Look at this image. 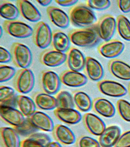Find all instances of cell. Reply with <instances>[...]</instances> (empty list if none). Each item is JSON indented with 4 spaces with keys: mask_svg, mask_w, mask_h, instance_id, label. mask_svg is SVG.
<instances>
[{
    "mask_svg": "<svg viewBox=\"0 0 130 147\" xmlns=\"http://www.w3.org/2000/svg\"><path fill=\"white\" fill-rule=\"evenodd\" d=\"M17 106L26 118H29L36 111V106L34 100L25 95H17Z\"/></svg>",
    "mask_w": 130,
    "mask_h": 147,
    "instance_id": "28",
    "label": "cell"
},
{
    "mask_svg": "<svg viewBox=\"0 0 130 147\" xmlns=\"http://www.w3.org/2000/svg\"><path fill=\"white\" fill-rule=\"evenodd\" d=\"M73 96L75 107L80 111L87 112L91 110L93 104L91 98L86 93L78 91L74 93Z\"/></svg>",
    "mask_w": 130,
    "mask_h": 147,
    "instance_id": "31",
    "label": "cell"
},
{
    "mask_svg": "<svg viewBox=\"0 0 130 147\" xmlns=\"http://www.w3.org/2000/svg\"><path fill=\"white\" fill-rule=\"evenodd\" d=\"M17 96L13 88L5 86L0 87V106L15 108L17 106Z\"/></svg>",
    "mask_w": 130,
    "mask_h": 147,
    "instance_id": "30",
    "label": "cell"
},
{
    "mask_svg": "<svg viewBox=\"0 0 130 147\" xmlns=\"http://www.w3.org/2000/svg\"><path fill=\"white\" fill-rule=\"evenodd\" d=\"M87 5L91 9L103 10L109 7L111 2L108 0H89L87 1Z\"/></svg>",
    "mask_w": 130,
    "mask_h": 147,
    "instance_id": "38",
    "label": "cell"
},
{
    "mask_svg": "<svg viewBox=\"0 0 130 147\" xmlns=\"http://www.w3.org/2000/svg\"><path fill=\"white\" fill-rule=\"evenodd\" d=\"M111 73L116 78L124 80H130V66L121 60H112L109 64Z\"/></svg>",
    "mask_w": 130,
    "mask_h": 147,
    "instance_id": "24",
    "label": "cell"
},
{
    "mask_svg": "<svg viewBox=\"0 0 130 147\" xmlns=\"http://www.w3.org/2000/svg\"><path fill=\"white\" fill-rule=\"evenodd\" d=\"M34 101L36 107L41 110H51L57 108L56 98L44 92L35 94Z\"/></svg>",
    "mask_w": 130,
    "mask_h": 147,
    "instance_id": "26",
    "label": "cell"
},
{
    "mask_svg": "<svg viewBox=\"0 0 130 147\" xmlns=\"http://www.w3.org/2000/svg\"><path fill=\"white\" fill-rule=\"evenodd\" d=\"M16 70L12 67L5 65H0V82H5L15 76Z\"/></svg>",
    "mask_w": 130,
    "mask_h": 147,
    "instance_id": "37",
    "label": "cell"
},
{
    "mask_svg": "<svg viewBox=\"0 0 130 147\" xmlns=\"http://www.w3.org/2000/svg\"><path fill=\"white\" fill-rule=\"evenodd\" d=\"M47 13L51 22L61 28L68 27L70 23L69 16L62 9L57 7L51 6L48 7Z\"/></svg>",
    "mask_w": 130,
    "mask_h": 147,
    "instance_id": "16",
    "label": "cell"
},
{
    "mask_svg": "<svg viewBox=\"0 0 130 147\" xmlns=\"http://www.w3.org/2000/svg\"><path fill=\"white\" fill-rule=\"evenodd\" d=\"M52 141L47 134L36 132L23 140L21 147H47Z\"/></svg>",
    "mask_w": 130,
    "mask_h": 147,
    "instance_id": "25",
    "label": "cell"
},
{
    "mask_svg": "<svg viewBox=\"0 0 130 147\" xmlns=\"http://www.w3.org/2000/svg\"><path fill=\"white\" fill-rule=\"evenodd\" d=\"M84 121L88 130L93 135L100 136L106 129L104 122L101 118L93 113L85 114Z\"/></svg>",
    "mask_w": 130,
    "mask_h": 147,
    "instance_id": "21",
    "label": "cell"
},
{
    "mask_svg": "<svg viewBox=\"0 0 130 147\" xmlns=\"http://www.w3.org/2000/svg\"><path fill=\"white\" fill-rule=\"evenodd\" d=\"M54 114L60 121L69 125L78 123L82 119L80 113L74 109L57 108L54 110Z\"/></svg>",
    "mask_w": 130,
    "mask_h": 147,
    "instance_id": "20",
    "label": "cell"
},
{
    "mask_svg": "<svg viewBox=\"0 0 130 147\" xmlns=\"http://www.w3.org/2000/svg\"><path fill=\"white\" fill-rule=\"evenodd\" d=\"M78 147H100L99 141L93 138L87 136L80 138L77 142Z\"/></svg>",
    "mask_w": 130,
    "mask_h": 147,
    "instance_id": "39",
    "label": "cell"
},
{
    "mask_svg": "<svg viewBox=\"0 0 130 147\" xmlns=\"http://www.w3.org/2000/svg\"><path fill=\"white\" fill-rule=\"evenodd\" d=\"M32 35L34 43L39 48L45 49L51 44L52 32L45 22H39L36 24Z\"/></svg>",
    "mask_w": 130,
    "mask_h": 147,
    "instance_id": "5",
    "label": "cell"
},
{
    "mask_svg": "<svg viewBox=\"0 0 130 147\" xmlns=\"http://www.w3.org/2000/svg\"><path fill=\"white\" fill-rule=\"evenodd\" d=\"M35 83V76L30 69H20L15 76L13 81L15 88L21 94L30 92L33 88Z\"/></svg>",
    "mask_w": 130,
    "mask_h": 147,
    "instance_id": "4",
    "label": "cell"
},
{
    "mask_svg": "<svg viewBox=\"0 0 130 147\" xmlns=\"http://www.w3.org/2000/svg\"><path fill=\"white\" fill-rule=\"evenodd\" d=\"M97 30L100 39L107 42L110 41L116 28V20L111 15L103 17L97 25Z\"/></svg>",
    "mask_w": 130,
    "mask_h": 147,
    "instance_id": "8",
    "label": "cell"
},
{
    "mask_svg": "<svg viewBox=\"0 0 130 147\" xmlns=\"http://www.w3.org/2000/svg\"><path fill=\"white\" fill-rule=\"evenodd\" d=\"M53 132L54 137L59 143L66 145H70L76 142L75 134L67 126L61 124L56 125Z\"/></svg>",
    "mask_w": 130,
    "mask_h": 147,
    "instance_id": "22",
    "label": "cell"
},
{
    "mask_svg": "<svg viewBox=\"0 0 130 147\" xmlns=\"http://www.w3.org/2000/svg\"><path fill=\"white\" fill-rule=\"evenodd\" d=\"M84 68L88 77L93 81H99L103 77L104 70L102 65L93 57H86Z\"/></svg>",
    "mask_w": 130,
    "mask_h": 147,
    "instance_id": "23",
    "label": "cell"
},
{
    "mask_svg": "<svg viewBox=\"0 0 130 147\" xmlns=\"http://www.w3.org/2000/svg\"><path fill=\"white\" fill-rule=\"evenodd\" d=\"M3 28H2V27L1 26V30H0V31H1V32H0V34H1V36H2V34H3Z\"/></svg>",
    "mask_w": 130,
    "mask_h": 147,
    "instance_id": "46",
    "label": "cell"
},
{
    "mask_svg": "<svg viewBox=\"0 0 130 147\" xmlns=\"http://www.w3.org/2000/svg\"><path fill=\"white\" fill-rule=\"evenodd\" d=\"M93 107L96 112L104 117L110 118L113 117L115 113V107L108 100L99 98L93 102Z\"/></svg>",
    "mask_w": 130,
    "mask_h": 147,
    "instance_id": "29",
    "label": "cell"
},
{
    "mask_svg": "<svg viewBox=\"0 0 130 147\" xmlns=\"http://www.w3.org/2000/svg\"><path fill=\"white\" fill-rule=\"evenodd\" d=\"M40 82L43 91L51 95L57 94L61 86L60 77L51 70H45L42 72Z\"/></svg>",
    "mask_w": 130,
    "mask_h": 147,
    "instance_id": "7",
    "label": "cell"
},
{
    "mask_svg": "<svg viewBox=\"0 0 130 147\" xmlns=\"http://www.w3.org/2000/svg\"><path fill=\"white\" fill-rule=\"evenodd\" d=\"M117 109L120 115L125 121L130 122V103L125 100H119Z\"/></svg>",
    "mask_w": 130,
    "mask_h": 147,
    "instance_id": "36",
    "label": "cell"
},
{
    "mask_svg": "<svg viewBox=\"0 0 130 147\" xmlns=\"http://www.w3.org/2000/svg\"><path fill=\"white\" fill-rule=\"evenodd\" d=\"M0 116L3 121L13 128L21 126L26 118L19 110L6 106H0Z\"/></svg>",
    "mask_w": 130,
    "mask_h": 147,
    "instance_id": "9",
    "label": "cell"
},
{
    "mask_svg": "<svg viewBox=\"0 0 130 147\" xmlns=\"http://www.w3.org/2000/svg\"><path fill=\"white\" fill-rule=\"evenodd\" d=\"M124 47V45L121 41L111 40L100 45L98 50L100 55L103 57L107 58H114L122 53Z\"/></svg>",
    "mask_w": 130,
    "mask_h": 147,
    "instance_id": "15",
    "label": "cell"
},
{
    "mask_svg": "<svg viewBox=\"0 0 130 147\" xmlns=\"http://www.w3.org/2000/svg\"><path fill=\"white\" fill-rule=\"evenodd\" d=\"M36 1L41 5L44 7L49 5L52 2V1L51 0H42V1L39 0V1Z\"/></svg>",
    "mask_w": 130,
    "mask_h": 147,
    "instance_id": "44",
    "label": "cell"
},
{
    "mask_svg": "<svg viewBox=\"0 0 130 147\" xmlns=\"http://www.w3.org/2000/svg\"><path fill=\"white\" fill-rule=\"evenodd\" d=\"M60 79L63 84L71 87H81L87 83L88 80L85 75L79 72L69 69L63 72Z\"/></svg>",
    "mask_w": 130,
    "mask_h": 147,
    "instance_id": "14",
    "label": "cell"
},
{
    "mask_svg": "<svg viewBox=\"0 0 130 147\" xmlns=\"http://www.w3.org/2000/svg\"><path fill=\"white\" fill-rule=\"evenodd\" d=\"M129 92H130V86H129Z\"/></svg>",
    "mask_w": 130,
    "mask_h": 147,
    "instance_id": "47",
    "label": "cell"
},
{
    "mask_svg": "<svg viewBox=\"0 0 130 147\" xmlns=\"http://www.w3.org/2000/svg\"><path fill=\"white\" fill-rule=\"evenodd\" d=\"M121 130L118 126L113 125L106 128L99 139L101 147H113L120 136Z\"/></svg>",
    "mask_w": 130,
    "mask_h": 147,
    "instance_id": "19",
    "label": "cell"
},
{
    "mask_svg": "<svg viewBox=\"0 0 130 147\" xmlns=\"http://www.w3.org/2000/svg\"><path fill=\"white\" fill-rule=\"evenodd\" d=\"M19 11L17 7L8 1H0V15L7 20H16L19 16Z\"/></svg>",
    "mask_w": 130,
    "mask_h": 147,
    "instance_id": "32",
    "label": "cell"
},
{
    "mask_svg": "<svg viewBox=\"0 0 130 147\" xmlns=\"http://www.w3.org/2000/svg\"><path fill=\"white\" fill-rule=\"evenodd\" d=\"M11 53L12 60L18 67L25 69L30 66L32 61V55L27 46L20 42H14L11 47Z\"/></svg>",
    "mask_w": 130,
    "mask_h": 147,
    "instance_id": "3",
    "label": "cell"
},
{
    "mask_svg": "<svg viewBox=\"0 0 130 147\" xmlns=\"http://www.w3.org/2000/svg\"><path fill=\"white\" fill-rule=\"evenodd\" d=\"M66 55V61L69 70L80 72L84 68L86 58L80 51L75 47H71Z\"/></svg>",
    "mask_w": 130,
    "mask_h": 147,
    "instance_id": "12",
    "label": "cell"
},
{
    "mask_svg": "<svg viewBox=\"0 0 130 147\" xmlns=\"http://www.w3.org/2000/svg\"><path fill=\"white\" fill-rule=\"evenodd\" d=\"M98 86L102 94L112 97H121L127 93L126 88L123 85L113 80H102L99 83Z\"/></svg>",
    "mask_w": 130,
    "mask_h": 147,
    "instance_id": "10",
    "label": "cell"
},
{
    "mask_svg": "<svg viewBox=\"0 0 130 147\" xmlns=\"http://www.w3.org/2000/svg\"><path fill=\"white\" fill-rule=\"evenodd\" d=\"M116 29L123 39L130 41V22L126 17L123 15H119L117 17Z\"/></svg>",
    "mask_w": 130,
    "mask_h": 147,
    "instance_id": "33",
    "label": "cell"
},
{
    "mask_svg": "<svg viewBox=\"0 0 130 147\" xmlns=\"http://www.w3.org/2000/svg\"><path fill=\"white\" fill-rule=\"evenodd\" d=\"M12 59L11 53L5 48L1 47L0 48V62L1 63H8Z\"/></svg>",
    "mask_w": 130,
    "mask_h": 147,
    "instance_id": "41",
    "label": "cell"
},
{
    "mask_svg": "<svg viewBox=\"0 0 130 147\" xmlns=\"http://www.w3.org/2000/svg\"><path fill=\"white\" fill-rule=\"evenodd\" d=\"M55 2L62 7H69L75 5L78 2V1L76 0H56Z\"/></svg>",
    "mask_w": 130,
    "mask_h": 147,
    "instance_id": "43",
    "label": "cell"
},
{
    "mask_svg": "<svg viewBox=\"0 0 130 147\" xmlns=\"http://www.w3.org/2000/svg\"><path fill=\"white\" fill-rule=\"evenodd\" d=\"M114 147H130V131L120 136Z\"/></svg>",
    "mask_w": 130,
    "mask_h": 147,
    "instance_id": "40",
    "label": "cell"
},
{
    "mask_svg": "<svg viewBox=\"0 0 130 147\" xmlns=\"http://www.w3.org/2000/svg\"><path fill=\"white\" fill-rule=\"evenodd\" d=\"M117 4L120 9L124 13L130 12V0H119Z\"/></svg>",
    "mask_w": 130,
    "mask_h": 147,
    "instance_id": "42",
    "label": "cell"
},
{
    "mask_svg": "<svg viewBox=\"0 0 130 147\" xmlns=\"http://www.w3.org/2000/svg\"><path fill=\"white\" fill-rule=\"evenodd\" d=\"M69 17L73 25L84 28L92 27L97 21V17L92 9L83 4L72 7L69 10Z\"/></svg>",
    "mask_w": 130,
    "mask_h": 147,
    "instance_id": "1",
    "label": "cell"
},
{
    "mask_svg": "<svg viewBox=\"0 0 130 147\" xmlns=\"http://www.w3.org/2000/svg\"><path fill=\"white\" fill-rule=\"evenodd\" d=\"M68 36L71 42L75 45L84 48H90L98 43L100 40L97 27H92L73 30Z\"/></svg>",
    "mask_w": 130,
    "mask_h": 147,
    "instance_id": "2",
    "label": "cell"
},
{
    "mask_svg": "<svg viewBox=\"0 0 130 147\" xmlns=\"http://www.w3.org/2000/svg\"><path fill=\"white\" fill-rule=\"evenodd\" d=\"M3 28L9 35L19 38H25L33 35V30L29 25L21 21L15 20H5Z\"/></svg>",
    "mask_w": 130,
    "mask_h": 147,
    "instance_id": "6",
    "label": "cell"
},
{
    "mask_svg": "<svg viewBox=\"0 0 130 147\" xmlns=\"http://www.w3.org/2000/svg\"><path fill=\"white\" fill-rule=\"evenodd\" d=\"M29 118L37 129L45 132L53 131L55 127L54 123L52 118L46 113L36 111Z\"/></svg>",
    "mask_w": 130,
    "mask_h": 147,
    "instance_id": "17",
    "label": "cell"
},
{
    "mask_svg": "<svg viewBox=\"0 0 130 147\" xmlns=\"http://www.w3.org/2000/svg\"><path fill=\"white\" fill-rule=\"evenodd\" d=\"M16 3L19 13L25 19L32 22L40 20V12L31 2L26 0H19L17 1Z\"/></svg>",
    "mask_w": 130,
    "mask_h": 147,
    "instance_id": "13",
    "label": "cell"
},
{
    "mask_svg": "<svg viewBox=\"0 0 130 147\" xmlns=\"http://www.w3.org/2000/svg\"><path fill=\"white\" fill-rule=\"evenodd\" d=\"M67 55L55 49H47L41 53L40 61L43 65L50 67L59 66L66 62Z\"/></svg>",
    "mask_w": 130,
    "mask_h": 147,
    "instance_id": "11",
    "label": "cell"
},
{
    "mask_svg": "<svg viewBox=\"0 0 130 147\" xmlns=\"http://www.w3.org/2000/svg\"><path fill=\"white\" fill-rule=\"evenodd\" d=\"M0 136L3 147H21L20 135L13 127H1Z\"/></svg>",
    "mask_w": 130,
    "mask_h": 147,
    "instance_id": "18",
    "label": "cell"
},
{
    "mask_svg": "<svg viewBox=\"0 0 130 147\" xmlns=\"http://www.w3.org/2000/svg\"><path fill=\"white\" fill-rule=\"evenodd\" d=\"M70 39L63 32L59 30L52 32V46L54 49L58 51L65 53L70 48Z\"/></svg>",
    "mask_w": 130,
    "mask_h": 147,
    "instance_id": "27",
    "label": "cell"
},
{
    "mask_svg": "<svg viewBox=\"0 0 130 147\" xmlns=\"http://www.w3.org/2000/svg\"><path fill=\"white\" fill-rule=\"evenodd\" d=\"M57 108L62 109H74L75 105L72 95L67 91L59 92L56 96Z\"/></svg>",
    "mask_w": 130,
    "mask_h": 147,
    "instance_id": "34",
    "label": "cell"
},
{
    "mask_svg": "<svg viewBox=\"0 0 130 147\" xmlns=\"http://www.w3.org/2000/svg\"><path fill=\"white\" fill-rule=\"evenodd\" d=\"M19 135L27 138L38 130L32 123L29 118H26L24 122L19 127L14 128Z\"/></svg>",
    "mask_w": 130,
    "mask_h": 147,
    "instance_id": "35",
    "label": "cell"
},
{
    "mask_svg": "<svg viewBox=\"0 0 130 147\" xmlns=\"http://www.w3.org/2000/svg\"><path fill=\"white\" fill-rule=\"evenodd\" d=\"M47 147H62L60 143L58 141H52Z\"/></svg>",
    "mask_w": 130,
    "mask_h": 147,
    "instance_id": "45",
    "label": "cell"
}]
</instances>
